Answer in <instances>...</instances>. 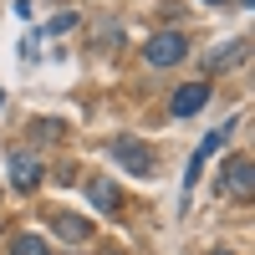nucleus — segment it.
Returning <instances> with one entry per match:
<instances>
[{
	"label": "nucleus",
	"mask_w": 255,
	"mask_h": 255,
	"mask_svg": "<svg viewBox=\"0 0 255 255\" xmlns=\"http://www.w3.org/2000/svg\"><path fill=\"white\" fill-rule=\"evenodd\" d=\"M230 128H235V123H225V128H215V133H204V143L194 148V158H189V179H184V189H194V184H199V174H204V163H209V158L220 153V143L230 138Z\"/></svg>",
	"instance_id": "obj_3"
},
{
	"label": "nucleus",
	"mask_w": 255,
	"mask_h": 255,
	"mask_svg": "<svg viewBox=\"0 0 255 255\" xmlns=\"http://www.w3.org/2000/svg\"><path fill=\"white\" fill-rule=\"evenodd\" d=\"M10 184H15V189H36V184H41V158L10 153Z\"/></svg>",
	"instance_id": "obj_6"
},
{
	"label": "nucleus",
	"mask_w": 255,
	"mask_h": 255,
	"mask_svg": "<svg viewBox=\"0 0 255 255\" xmlns=\"http://www.w3.org/2000/svg\"><path fill=\"white\" fill-rule=\"evenodd\" d=\"M10 255H51V250H46L41 235H15V240H10Z\"/></svg>",
	"instance_id": "obj_9"
},
{
	"label": "nucleus",
	"mask_w": 255,
	"mask_h": 255,
	"mask_svg": "<svg viewBox=\"0 0 255 255\" xmlns=\"http://www.w3.org/2000/svg\"><path fill=\"white\" fill-rule=\"evenodd\" d=\"M56 235H61V240H72V245H82V240L92 235V225H87V220H77V215H56Z\"/></svg>",
	"instance_id": "obj_8"
},
{
	"label": "nucleus",
	"mask_w": 255,
	"mask_h": 255,
	"mask_svg": "<svg viewBox=\"0 0 255 255\" xmlns=\"http://www.w3.org/2000/svg\"><path fill=\"white\" fill-rule=\"evenodd\" d=\"M220 179H225V189H230L235 199H250V158H245V153H235V158H230Z\"/></svg>",
	"instance_id": "obj_5"
},
{
	"label": "nucleus",
	"mask_w": 255,
	"mask_h": 255,
	"mask_svg": "<svg viewBox=\"0 0 255 255\" xmlns=\"http://www.w3.org/2000/svg\"><path fill=\"white\" fill-rule=\"evenodd\" d=\"M87 194H92V204L102 209V215H113V209L123 204V194H118V189H113L108 179H92V184H87Z\"/></svg>",
	"instance_id": "obj_7"
},
{
	"label": "nucleus",
	"mask_w": 255,
	"mask_h": 255,
	"mask_svg": "<svg viewBox=\"0 0 255 255\" xmlns=\"http://www.w3.org/2000/svg\"><path fill=\"white\" fill-rule=\"evenodd\" d=\"M108 153L128 168V174H138V179L153 174V153H148L143 143H133V138H113V143H108Z\"/></svg>",
	"instance_id": "obj_2"
},
{
	"label": "nucleus",
	"mask_w": 255,
	"mask_h": 255,
	"mask_svg": "<svg viewBox=\"0 0 255 255\" xmlns=\"http://www.w3.org/2000/svg\"><path fill=\"white\" fill-rule=\"evenodd\" d=\"M184 56H189V41H184L179 31H158V36L143 46V61H148V67H174V61H184Z\"/></svg>",
	"instance_id": "obj_1"
},
{
	"label": "nucleus",
	"mask_w": 255,
	"mask_h": 255,
	"mask_svg": "<svg viewBox=\"0 0 255 255\" xmlns=\"http://www.w3.org/2000/svg\"><path fill=\"white\" fill-rule=\"evenodd\" d=\"M209 5H220V0H209Z\"/></svg>",
	"instance_id": "obj_11"
},
{
	"label": "nucleus",
	"mask_w": 255,
	"mask_h": 255,
	"mask_svg": "<svg viewBox=\"0 0 255 255\" xmlns=\"http://www.w3.org/2000/svg\"><path fill=\"white\" fill-rule=\"evenodd\" d=\"M72 26H77V15H72V10H56V15L46 20V36H61V31H72Z\"/></svg>",
	"instance_id": "obj_10"
},
{
	"label": "nucleus",
	"mask_w": 255,
	"mask_h": 255,
	"mask_svg": "<svg viewBox=\"0 0 255 255\" xmlns=\"http://www.w3.org/2000/svg\"><path fill=\"white\" fill-rule=\"evenodd\" d=\"M204 102H209V87H204V82H189V87L174 92V102H168V108H174V118H194Z\"/></svg>",
	"instance_id": "obj_4"
}]
</instances>
